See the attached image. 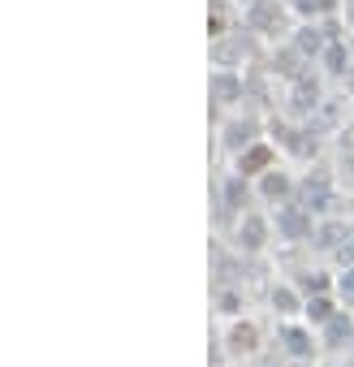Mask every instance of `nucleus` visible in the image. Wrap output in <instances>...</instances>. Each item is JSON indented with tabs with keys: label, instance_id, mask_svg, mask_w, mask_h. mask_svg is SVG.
I'll return each instance as SVG.
<instances>
[{
	"label": "nucleus",
	"instance_id": "1",
	"mask_svg": "<svg viewBox=\"0 0 354 367\" xmlns=\"http://www.w3.org/2000/svg\"><path fill=\"white\" fill-rule=\"evenodd\" d=\"M277 346L289 355V363H315V355L324 350V346H320V337H315V328L307 320H281Z\"/></svg>",
	"mask_w": 354,
	"mask_h": 367
},
{
	"label": "nucleus",
	"instance_id": "2",
	"mask_svg": "<svg viewBox=\"0 0 354 367\" xmlns=\"http://www.w3.org/2000/svg\"><path fill=\"white\" fill-rule=\"evenodd\" d=\"M260 346H264V333L255 320H247V315H238V320L225 328V350H229L233 359H251V355H260Z\"/></svg>",
	"mask_w": 354,
	"mask_h": 367
},
{
	"label": "nucleus",
	"instance_id": "3",
	"mask_svg": "<svg viewBox=\"0 0 354 367\" xmlns=\"http://www.w3.org/2000/svg\"><path fill=\"white\" fill-rule=\"evenodd\" d=\"M320 346H324V350H346V346H354V315H350V307H342L324 328H320Z\"/></svg>",
	"mask_w": 354,
	"mask_h": 367
},
{
	"label": "nucleus",
	"instance_id": "4",
	"mask_svg": "<svg viewBox=\"0 0 354 367\" xmlns=\"http://www.w3.org/2000/svg\"><path fill=\"white\" fill-rule=\"evenodd\" d=\"M337 311H342V307H337V302H333L329 294H311L307 302H302V320H307L311 328H324Z\"/></svg>",
	"mask_w": 354,
	"mask_h": 367
},
{
	"label": "nucleus",
	"instance_id": "5",
	"mask_svg": "<svg viewBox=\"0 0 354 367\" xmlns=\"http://www.w3.org/2000/svg\"><path fill=\"white\" fill-rule=\"evenodd\" d=\"M302 302H307V298H298L289 285H277V290H272V311H277L281 320H294V315H302Z\"/></svg>",
	"mask_w": 354,
	"mask_h": 367
},
{
	"label": "nucleus",
	"instance_id": "6",
	"mask_svg": "<svg viewBox=\"0 0 354 367\" xmlns=\"http://www.w3.org/2000/svg\"><path fill=\"white\" fill-rule=\"evenodd\" d=\"M242 247H247V251H260V247H264V225H260V220H247V229H242Z\"/></svg>",
	"mask_w": 354,
	"mask_h": 367
},
{
	"label": "nucleus",
	"instance_id": "7",
	"mask_svg": "<svg viewBox=\"0 0 354 367\" xmlns=\"http://www.w3.org/2000/svg\"><path fill=\"white\" fill-rule=\"evenodd\" d=\"M238 302H242L238 294H220V311H225V315H233V320H238V311H242Z\"/></svg>",
	"mask_w": 354,
	"mask_h": 367
},
{
	"label": "nucleus",
	"instance_id": "8",
	"mask_svg": "<svg viewBox=\"0 0 354 367\" xmlns=\"http://www.w3.org/2000/svg\"><path fill=\"white\" fill-rule=\"evenodd\" d=\"M342 298L354 307V268H346V277H342Z\"/></svg>",
	"mask_w": 354,
	"mask_h": 367
},
{
	"label": "nucleus",
	"instance_id": "9",
	"mask_svg": "<svg viewBox=\"0 0 354 367\" xmlns=\"http://www.w3.org/2000/svg\"><path fill=\"white\" fill-rule=\"evenodd\" d=\"M337 260H342V264H354V242H350V247H342V251H337Z\"/></svg>",
	"mask_w": 354,
	"mask_h": 367
},
{
	"label": "nucleus",
	"instance_id": "10",
	"mask_svg": "<svg viewBox=\"0 0 354 367\" xmlns=\"http://www.w3.org/2000/svg\"><path fill=\"white\" fill-rule=\"evenodd\" d=\"M289 367H315V363H289Z\"/></svg>",
	"mask_w": 354,
	"mask_h": 367
}]
</instances>
